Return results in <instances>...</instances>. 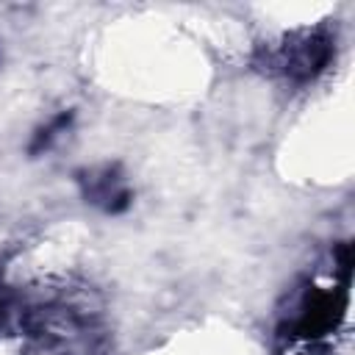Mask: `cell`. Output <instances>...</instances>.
Here are the masks:
<instances>
[{"label":"cell","mask_w":355,"mask_h":355,"mask_svg":"<svg viewBox=\"0 0 355 355\" xmlns=\"http://www.w3.org/2000/svg\"><path fill=\"white\" fill-rule=\"evenodd\" d=\"M272 67H277L286 78L294 80H311L324 69L330 61V39L324 33H302L297 39H288L272 53Z\"/></svg>","instance_id":"obj_1"},{"label":"cell","mask_w":355,"mask_h":355,"mask_svg":"<svg viewBox=\"0 0 355 355\" xmlns=\"http://www.w3.org/2000/svg\"><path fill=\"white\" fill-rule=\"evenodd\" d=\"M83 180V189H86V197L92 202H97L100 208H105L108 214H116V211H125L130 205V191L125 189L122 178H116V172L111 169H100V172H89Z\"/></svg>","instance_id":"obj_2"}]
</instances>
